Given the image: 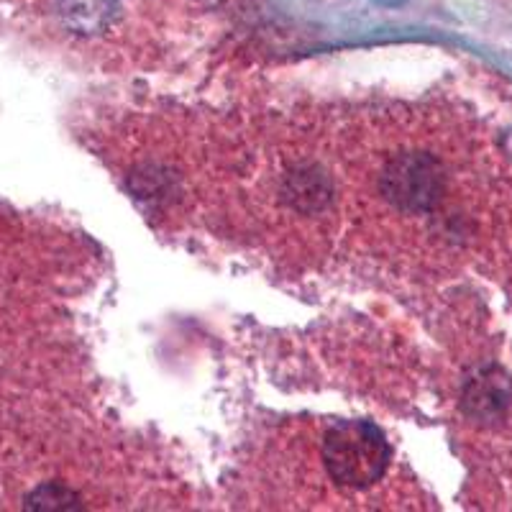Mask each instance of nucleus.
I'll list each match as a JSON object with an SVG mask.
<instances>
[{"label":"nucleus","instance_id":"nucleus-1","mask_svg":"<svg viewBox=\"0 0 512 512\" xmlns=\"http://www.w3.org/2000/svg\"><path fill=\"white\" fill-rule=\"evenodd\" d=\"M390 446L372 423H338L323 441V461L331 479L341 487H372L390 464Z\"/></svg>","mask_w":512,"mask_h":512},{"label":"nucleus","instance_id":"nucleus-2","mask_svg":"<svg viewBox=\"0 0 512 512\" xmlns=\"http://www.w3.org/2000/svg\"><path fill=\"white\" fill-rule=\"evenodd\" d=\"M384 192L402 208H428L441 192V172L428 157H400L384 175Z\"/></svg>","mask_w":512,"mask_h":512}]
</instances>
